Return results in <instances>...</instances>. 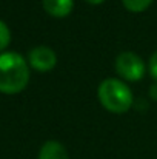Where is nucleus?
I'll use <instances>...</instances> for the list:
<instances>
[{
    "label": "nucleus",
    "instance_id": "1",
    "mask_svg": "<svg viewBox=\"0 0 157 159\" xmlns=\"http://www.w3.org/2000/svg\"><path fill=\"white\" fill-rule=\"evenodd\" d=\"M29 80L26 60L15 51L0 54V91L6 94L20 93Z\"/></svg>",
    "mask_w": 157,
    "mask_h": 159
},
{
    "label": "nucleus",
    "instance_id": "2",
    "mask_svg": "<svg viewBox=\"0 0 157 159\" xmlns=\"http://www.w3.org/2000/svg\"><path fill=\"white\" fill-rule=\"evenodd\" d=\"M97 96L103 108L116 114L126 113L134 104L129 87L119 79H105L99 85Z\"/></svg>",
    "mask_w": 157,
    "mask_h": 159
},
{
    "label": "nucleus",
    "instance_id": "3",
    "mask_svg": "<svg viewBox=\"0 0 157 159\" xmlns=\"http://www.w3.org/2000/svg\"><path fill=\"white\" fill-rule=\"evenodd\" d=\"M145 62L140 56L133 51H123L116 57V71L117 74L129 82H139L145 76Z\"/></svg>",
    "mask_w": 157,
    "mask_h": 159
},
{
    "label": "nucleus",
    "instance_id": "4",
    "mask_svg": "<svg viewBox=\"0 0 157 159\" xmlns=\"http://www.w3.org/2000/svg\"><path fill=\"white\" fill-rule=\"evenodd\" d=\"M28 59H29V65L34 70L42 71V73L52 70L55 66V63H57V56L48 47H36V48H33L29 51V54H28Z\"/></svg>",
    "mask_w": 157,
    "mask_h": 159
},
{
    "label": "nucleus",
    "instance_id": "5",
    "mask_svg": "<svg viewBox=\"0 0 157 159\" xmlns=\"http://www.w3.org/2000/svg\"><path fill=\"white\" fill-rule=\"evenodd\" d=\"M45 11L57 19L66 17L74 8V0H42Z\"/></svg>",
    "mask_w": 157,
    "mask_h": 159
},
{
    "label": "nucleus",
    "instance_id": "6",
    "mask_svg": "<svg viewBox=\"0 0 157 159\" xmlns=\"http://www.w3.org/2000/svg\"><path fill=\"white\" fill-rule=\"evenodd\" d=\"M39 159H69V155L65 148L57 141H48L42 145L39 152Z\"/></svg>",
    "mask_w": 157,
    "mask_h": 159
},
{
    "label": "nucleus",
    "instance_id": "7",
    "mask_svg": "<svg viewBox=\"0 0 157 159\" xmlns=\"http://www.w3.org/2000/svg\"><path fill=\"white\" fill-rule=\"evenodd\" d=\"M154 0H122L123 6L131 12H142L151 6Z\"/></svg>",
    "mask_w": 157,
    "mask_h": 159
},
{
    "label": "nucleus",
    "instance_id": "8",
    "mask_svg": "<svg viewBox=\"0 0 157 159\" xmlns=\"http://www.w3.org/2000/svg\"><path fill=\"white\" fill-rule=\"evenodd\" d=\"M9 40H11L9 28H8V25H6L5 22H2V20H0V51H2V50H5V48L8 47Z\"/></svg>",
    "mask_w": 157,
    "mask_h": 159
},
{
    "label": "nucleus",
    "instance_id": "9",
    "mask_svg": "<svg viewBox=\"0 0 157 159\" xmlns=\"http://www.w3.org/2000/svg\"><path fill=\"white\" fill-rule=\"evenodd\" d=\"M148 66H150V74L153 76L154 80H157V50L153 53V56H151Z\"/></svg>",
    "mask_w": 157,
    "mask_h": 159
},
{
    "label": "nucleus",
    "instance_id": "10",
    "mask_svg": "<svg viewBox=\"0 0 157 159\" xmlns=\"http://www.w3.org/2000/svg\"><path fill=\"white\" fill-rule=\"evenodd\" d=\"M150 96H151V99L157 101V84L151 85V88H150Z\"/></svg>",
    "mask_w": 157,
    "mask_h": 159
},
{
    "label": "nucleus",
    "instance_id": "11",
    "mask_svg": "<svg viewBox=\"0 0 157 159\" xmlns=\"http://www.w3.org/2000/svg\"><path fill=\"white\" fill-rule=\"evenodd\" d=\"M86 3H89V5H102L105 0H85Z\"/></svg>",
    "mask_w": 157,
    "mask_h": 159
}]
</instances>
